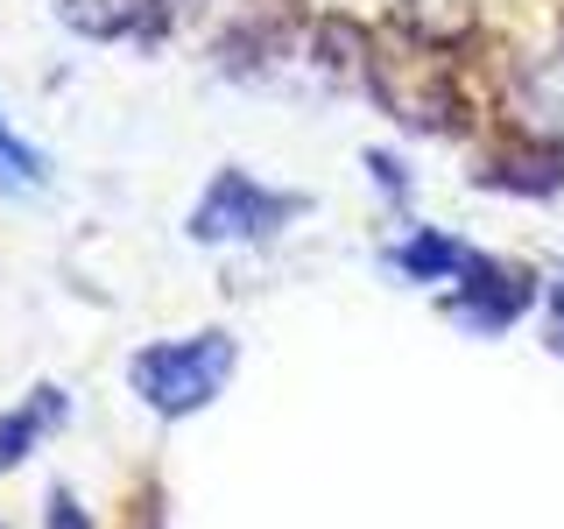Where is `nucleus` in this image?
Listing matches in <instances>:
<instances>
[{
  "mask_svg": "<svg viewBox=\"0 0 564 529\" xmlns=\"http://www.w3.org/2000/svg\"><path fill=\"white\" fill-rule=\"evenodd\" d=\"M240 346L234 332H191V339H155L128 360V388L155 417H191L234 381Z\"/></svg>",
  "mask_w": 564,
  "mask_h": 529,
  "instance_id": "obj_1",
  "label": "nucleus"
},
{
  "mask_svg": "<svg viewBox=\"0 0 564 529\" xmlns=\"http://www.w3.org/2000/svg\"><path fill=\"white\" fill-rule=\"evenodd\" d=\"M304 212H311L304 191H269L247 170H219L205 184L198 212H191V240H205V247H219V240H275L282 226L304 219Z\"/></svg>",
  "mask_w": 564,
  "mask_h": 529,
  "instance_id": "obj_2",
  "label": "nucleus"
},
{
  "mask_svg": "<svg viewBox=\"0 0 564 529\" xmlns=\"http://www.w3.org/2000/svg\"><path fill=\"white\" fill-rule=\"evenodd\" d=\"M536 304V276L516 269V261H494V255H473L466 269L452 276V296H445V317L466 332H480V339H494V332H508L516 317Z\"/></svg>",
  "mask_w": 564,
  "mask_h": 529,
  "instance_id": "obj_3",
  "label": "nucleus"
},
{
  "mask_svg": "<svg viewBox=\"0 0 564 529\" xmlns=\"http://www.w3.org/2000/svg\"><path fill=\"white\" fill-rule=\"evenodd\" d=\"M64 417H70V402H64V388H57V381H43V388H35V396L22 402V410L0 417V473L22 466V458L43 445V431H50V423H64Z\"/></svg>",
  "mask_w": 564,
  "mask_h": 529,
  "instance_id": "obj_4",
  "label": "nucleus"
},
{
  "mask_svg": "<svg viewBox=\"0 0 564 529\" xmlns=\"http://www.w3.org/2000/svg\"><path fill=\"white\" fill-rule=\"evenodd\" d=\"M466 261H473V247L452 234H431V226H410V240L388 247V269L410 276V282H452Z\"/></svg>",
  "mask_w": 564,
  "mask_h": 529,
  "instance_id": "obj_5",
  "label": "nucleus"
},
{
  "mask_svg": "<svg viewBox=\"0 0 564 529\" xmlns=\"http://www.w3.org/2000/svg\"><path fill=\"white\" fill-rule=\"evenodd\" d=\"M487 191H529V198H551L564 191V149L557 141H543V149H508L494 170H480Z\"/></svg>",
  "mask_w": 564,
  "mask_h": 529,
  "instance_id": "obj_6",
  "label": "nucleus"
},
{
  "mask_svg": "<svg viewBox=\"0 0 564 529\" xmlns=\"http://www.w3.org/2000/svg\"><path fill=\"white\" fill-rule=\"evenodd\" d=\"M50 184V170H43V155L29 149L22 134L0 120V191H43Z\"/></svg>",
  "mask_w": 564,
  "mask_h": 529,
  "instance_id": "obj_7",
  "label": "nucleus"
},
{
  "mask_svg": "<svg viewBox=\"0 0 564 529\" xmlns=\"http://www.w3.org/2000/svg\"><path fill=\"white\" fill-rule=\"evenodd\" d=\"M367 170H375V184L388 191V198H395V205H410V176H402V163H395V155H367Z\"/></svg>",
  "mask_w": 564,
  "mask_h": 529,
  "instance_id": "obj_8",
  "label": "nucleus"
},
{
  "mask_svg": "<svg viewBox=\"0 0 564 529\" xmlns=\"http://www.w3.org/2000/svg\"><path fill=\"white\" fill-rule=\"evenodd\" d=\"M50 529H93V522H85V508H78V494H50Z\"/></svg>",
  "mask_w": 564,
  "mask_h": 529,
  "instance_id": "obj_9",
  "label": "nucleus"
},
{
  "mask_svg": "<svg viewBox=\"0 0 564 529\" xmlns=\"http://www.w3.org/2000/svg\"><path fill=\"white\" fill-rule=\"evenodd\" d=\"M551 346L564 353V282H557V290H551Z\"/></svg>",
  "mask_w": 564,
  "mask_h": 529,
  "instance_id": "obj_10",
  "label": "nucleus"
}]
</instances>
